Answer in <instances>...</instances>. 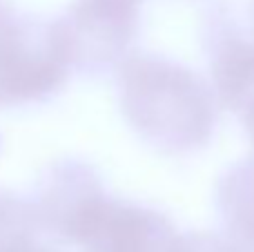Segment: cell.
<instances>
[{"label":"cell","mask_w":254,"mask_h":252,"mask_svg":"<svg viewBox=\"0 0 254 252\" xmlns=\"http://www.w3.org/2000/svg\"><path fill=\"white\" fill-rule=\"evenodd\" d=\"M252 20H254V7H252Z\"/></svg>","instance_id":"obj_13"},{"label":"cell","mask_w":254,"mask_h":252,"mask_svg":"<svg viewBox=\"0 0 254 252\" xmlns=\"http://www.w3.org/2000/svg\"><path fill=\"white\" fill-rule=\"evenodd\" d=\"M101 194V183L94 177L92 170H87L85 165H65L58 170V174L52 181V188L47 190L43 203V217L47 219L54 230L67 237L80 212Z\"/></svg>","instance_id":"obj_6"},{"label":"cell","mask_w":254,"mask_h":252,"mask_svg":"<svg viewBox=\"0 0 254 252\" xmlns=\"http://www.w3.org/2000/svg\"><path fill=\"white\" fill-rule=\"evenodd\" d=\"M18 22H20V20H18V18L13 16L11 11H9L7 4L0 2V38H2V36L7 34L9 29H13V27L18 25Z\"/></svg>","instance_id":"obj_10"},{"label":"cell","mask_w":254,"mask_h":252,"mask_svg":"<svg viewBox=\"0 0 254 252\" xmlns=\"http://www.w3.org/2000/svg\"><path fill=\"white\" fill-rule=\"evenodd\" d=\"M221 219L232 239L254 248V161L234 165L219 183L216 196Z\"/></svg>","instance_id":"obj_7"},{"label":"cell","mask_w":254,"mask_h":252,"mask_svg":"<svg viewBox=\"0 0 254 252\" xmlns=\"http://www.w3.org/2000/svg\"><path fill=\"white\" fill-rule=\"evenodd\" d=\"M143 0H76L49 27L67 67L101 69L119 61L138 29Z\"/></svg>","instance_id":"obj_2"},{"label":"cell","mask_w":254,"mask_h":252,"mask_svg":"<svg viewBox=\"0 0 254 252\" xmlns=\"http://www.w3.org/2000/svg\"><path fill=\"white\" fill-rule=\"evenodd\" d=\"M216 96L228 110L246 112L254 103V31L219 22L212 49Z\"/></svg>","instance_id":"obj_5"},{"label":"cell","mask_w":254,"mask_h":252,"mask_svg":"<svg viewBox=\"0 0 254 252\" xmlns=\"http://www.w3.org/2000/svg\"><path fill=\"white\" fill-rule=\"evenodd\" d=\"M243 119H246V127H248V134H250L252 143H254V103L243 112Z\"/></svg>","instance_id":"obj_11"},{"label":"cell","mask_w":254,"mask_h":252,"mask_svg":"<svg viewBox=\"0 0 254 252\" xmlns=\"http://www.w3.org/2000/svg\"><path fill=\"white\" fill-rule=\"evenodd\" d=\"M69 67L61 58L52 36L31 43L22 22L0 38V105L29 103L56 92Z\"/></svg>","instance_id":"obj_4"},{"label":"cell","mask_w":254,"mask_h":252,"mask_svg":"<svg viewBox=\"0 0 254 252\" xmlns=\"http://www.w3.org/2000/svg\"><path fill=\"white\" fill-rule=\"evenodd\" d=\"M183 252H254V248L232 239V237H221L214 232H203V235L185 237Z\"/></svg>","instance_id":"obj_9"},{"label":"cell","mask_w":254,"mask_h":252,"mask_svg":"<svg viewBox=\"0 0 254 252\" xmlns=\"http://www.w3.org/2000/svg\"><path fill=\"white\" fill-rule=\"evenodd\" d=\"M121 105L131 127L158 150L181 154L210 141L214 101L196 74L161 56L121 63Z\"/></svg>","instance_id":"obj_1"},{"label":"cell","mask_w":254,"mask_h":252,"mask_svg":"<svg viewBox=\"0 0 254 252\" xmlns=\"http://www.w3.org/2000/svg\"><path fill=\"white\" fill-rule=\"evenodd\" d=\"M67 239L87 252H183L185 237L163 214L105 194L80 212Z\"/></svg>","instance_id":"obj_3"},{"label":"cell","mask_w":254,"mask_h":252,"mask_svg":"<svg viewBox=\"0 0 254 252\" xmlns=\"http://www.w3.org/2000/svg\"><path fill=\"white\" fill-rule=\"evenodd\" d=\"M11 252H54L49 248H40V246H34V244H27V246H20V248L11 250Z\"/></svg>","instance_id":"obj_12"},{"label":"cell","mask_w":254,"mask_h":252,"mask_svg":"<svg viewBox=\"0 0 254 252\" xmlns=\"http://www.w3.org/2000/svg\"><path fill=\"white\" fill-rule=\"evenodd\" d=\"M36 212L18 199H0V252L34 244Z\"/></svg>","instance_id":"obj_8"}]
</instances>
